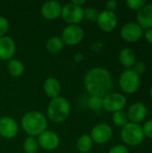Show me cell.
<instances>
[{"instance_id": "1", "label": "cell", "mask_w": 152, "mask_h": 153, "mask_svg": "<svg viewBox=\"0 0 152 153\" xmlns=\"http://www.w3.org/2000/svg\"><path fill=\"white\" fill-rule=\"evenodd\" d=\"M84 87L90 96L104 98L113 89V77L104 67L91 68L85 74Z\"/></svg>"}, {"instance_id": "2", "label": "cell", "mask_w": 152, "mask_h": 153, "mask_svg": "<svg viewBox=\"0 0 152 153\" xmlns=\"http://www.w3.org/2000/svg\"><path fill=\"white\" fill-rule=\"evenodd\" d=\"M22 126L29 136H39L47 127V117L40 112L30 111L22 117Z\"/></svg>"}, {"instance_id": "3", "label": "cell", "mask_w": 152, "mask_h": 153, "mask_svg": "<svg viewBox=\"0 0 152 153\" xmlns=\"http://www.w3.org/2000/svg\"><path fill=\"white\" fill-rule=\"evenodd\" d=\"M71 113V105L67 99L57 97L52 99L47 109V117L53 123H62L66 120Z\"/></svg>"}, {"instance_id": "4", "label": "cell", "mask_w": 152, "mask_h": 153, "mask_svg": "<svg viewBox=\"0 0 152 153\" xmlns=\"http://www.w3.org/2000/svg\"><path fill=\"white\" fill-rule=\"evenodd\" d=\"M120 136L124 143L132 147H137L141 145L145 140L142 126L140 124H134L132 122L127 123L124 127L121 128Z\"/></svg>"}, {"instance_id": "5", "label": "cell", "mask_w": 152, "mask_h": 153, "mask_svg": "<svg viewBox=\"0 0 152 153\" xmlns=\"http://www.w3.org/2000/svg\"><path fill=\"white\" fill-rule=\"evenodd\" d=\"M118 83L123 92L130 95L134 94L141 87V75L133 69H125L119 76Z\"/></svg>"}, {"instance_id": "6", "label": "cell", "mask_w": 152, "mask_h": 153, "mask_svg": "<svg viewBox=\"0 0 152 153\" xmlns=\"http://www.w3.org/2000/svg\"><path fill=\"white\" fill-rule=\"evenodd\" d=\"M61 16L69 25H78L84 19V9L73 3H68L62 6Z\"/></svg>"}, {"instance_id": "7", "label": "cell", "mask_w": 152, "mask_h": 153, "mask_svg": "<svg viewBox=\"0 0 152 153\" xmlns=\"http://www.w3.org/2000/svg\"><path fill=\"white\" fill-rule=\"evenodd\" d=\"M126 104V97L119 92H110L103 98V108L110 113L124 110Z\"/></svg>"}, {"instance_id": "8", "label": "cell", "mask_w": 152, "mask_h": 153, "mask_svg": "<svg viewBox=\"0 0 152 153\" xmlns=\"http://www.w3.org/2000/svg\"><path fill=\"white\" fill-rule=\"evenodd\" d=\"M84 38V30L79 25H68L62 31V40L68 46H75Z\"/></svg>"}, {"instance_id": "9", "label": "cell", "mask_w": 152, "mask_h": 153, "mask_svg": "<svg viewBox=\"0 0 152 153\" xmlns=\"http://www.w3.org/2000/svg\"><path fill=\"white\" fill-rule=\"evenodd\" d=\"M90 136L93 143L97 144H105L112 139L113 129L108 124H99L91 129Z\"/></svg>"}, {"instance_id": "10", "label": "cell", "mask_w": 152, "mask_h": 153, "mask_svg": "<svg viewBox=\"0 0 152 153\" xmlns=\"http://www.w3.org/2000/svg\"><path fill=\"white\" fill-rule=\"evenodd\" d=\"M144 30L137 22H127L125 23L120 30L121 38L129 43H133L139 41L143 37Z\"/></svg>"}, {"instance_id": "11", "label": "cell", "mask_w": 152, "mask_h": 153, "mask_svg": "<svg viewBox=\"0 0 152 153\" xmlns=\"http://www.w3.org/2000/svg\"><path fill=\"white\" fill-rule=\"evenodd\" d=\"M96 22L101 30L109 33L114 31L117 26V16L113 12L104 10L99 13Z\"/></svg>"}, {"instance_id": "12", "label": "cell", "mask_w": 152, "mask_h": 153, "mask_svg": "<svg viewBox=\"0 0 152 153\" xmlns=\"http://www.w3.org/2000/svg\"><path fill=\"white\" fill-rule=\"evenodd\" d=\"M129 122L134 124H140L143 122L148 115V108L142 102H135L132 104L126 112Z\"/></svg>"}, {"instance_id": "13", "label": "cell", "mask_w": 152, "mask_h": 153, "mask_svg": "<svg viewBox=\"0 0 152 153\" xmlns=\"http://www.w3.org/2000/svg\"><path fill=\"white\" fill-rule=\"evenodd\" d=\"M38 143L42 149L46 151H53L59 145L60 139L56 133L49 130L44 131L38 136Z\"/></svg>"}, {"instance_id": "14", "label": "cell", "mask_w": 152, "mask_h": 153, "mask_svg": "<svg viewBox=\"0 0 152 153\" xmlns=\"http://www.w3.org/2000/svg\"><path fill=\"white\" fill-rule=\"evenodd\" d=\"M19 132V126L17 122L9 117H4L0 118V134L5 139L14 138Z\"/></svg>"}, {"instance_id": "15", "label": "cell", "mask_w": 152, "mask_h": 153, "mask_svg": "<svg viewBox=\"0 0 152 153\" xmlns=\"http://www.w3.org/2000/svg\"><path fill=\"white\" fill-rule=\"evenodd\" d=\"M16 52L14 40L8 36L0 38V60L9 61L13 59Z\"/></svg>"}, {"instance_id": "16", "label": "cell", "mask_w": 152, "mask_h": 153, "mask_svg": "<svg viewBox=\"0 0 152 153\" xmlns=\"http://www.w3.org/2000/svg\"><path fill=\"white\" fill-rule=\"evenodd\" d=\"M137 23L144 30L152 29V4L147 3L136 14Z\"/></svg>"}, {"instance_id": "17", "label": "cell", "mask_w": 152, "mask_h": 153, "mask_svg": "<svg viewBox=\"0 0 152 153\" xmlns=\"http://www.w3.org/2000/svg\"><path fill=\"white\" fill-rule=\"evenodd\" d=\"M62 5L56 1H48L42 4L40 8L41 15L47 20H56L61 16Z\"/></svg>"}, {"instance_id": "18", "label": "cell", "mask_w": 152, "mask_h": 153, "mask_svg": "<svg viewBox=\"0 0 152 153\" xmlns=\"http://www.w3.org/2000/svg\"><path fill=\"white\" fill-rule=\"evenodd\" d=\"M118 59L120 64L125 69H133L136 61V55L130 48H124L120 50Z\"/></svg>"}, {"instance_id": "19", "label": "cell", "mask_w": 152, "mask_h": 153, "mask_svg": "<svg viewBox=\"0 0 152 153\" xmlns=\"http://www.w3.org/2000/svg\"><path fill=\"white\" fill-rule=\"evenodd\" d=\"M43 89L47 97L55 99L59 97V94L61 92V84L57 79L54 77H49L44 82Z\"/></svg>"}, {"instance_id": "20", "label": "cell", "mask_w": 152, "mask_h": 153, "mask_svg": "<svg viewBox=\"0 0 152 153\" xmlns=\"http://www.w3.org/2000/svg\"><path fill=\"white\" fill-rule=\"evenodd\" d=\"M7 71L8 74L13 77H19L24 72V65L18 59H11L7 64Z\"/></svg>"}, {"instance_id": "21", "label": "cell", "mask_w": 152, "mask_h": 153, "mask_svg": "<svg viewBox=\"0 0 152 153\" xmlns=\"http://www.w3.org/2000/svg\"><path fill=\"white\" fill-rule=\"evenodd\" d=\"M93 141L89 134H82L79 137L76 143V148L81 153H88L93 146Z\"/></svg>"}, {"instance_id": "22", "label": "cell", "mask_w": 152, "mask_h": 153, "mask_svg": "<svg viewBox=\"0 0 152 153\" xmlns=\"http://www.w3.org/2000/svg\"><path fill=\"white\" fill-rule=\"evenodd\" d=\"M46 48H47V51L49 53L57 54L63 49L64 42H63L61 38H59L57 36H53V37L49 38L47 40Z\"/></svg>"}, {"instance_id": "23", "label": "cell", "mask_w": 152, "mask_h": 153, "mask_svg": "<svg viewBox=\"0 0 152 153\" xmlns=\"http://www.w3.org/2000/svg\"><path fill=\"white\" fill-rule=\"evenodd\" d=\"M112 122L117 127H120V128L124 127L127 123H129V119H128L126 112L122 110V111H117V112L113 113Z\"/></svg>"}, {"instance_id": "24", "label": "cell", "mask_w": 152, "mask_h": 153, "mask_svg": "<svg viewBox=\"0 0 152 153\" xmlns=\"http://www.w3.org/2000/svg\"><path fill=\"white\" fill-rule=\"evenodd\" d=\"M22 147L25 153H37L39 150V143L34 137L28 136L24 140Z\"/></svg>"}, {"instance_id": "25", "label": "cell", "mask_w": 152, "mask_h": 153, "mask_svg": "<svg viewBox=\"0 0 152 153\" xmlns=\"http://www.w3.org/2000/svg\"><path fill=\"white\" fill-rule=\"evenodd\" d=\"M88 107L94 111L103 108V98L98 96H90L88 100Z\"/></svg>"}, {"instance_id": "26", "label": "cell", "mask_w": 152, "mask_h": 153, "mask_svg": "<svg viewBox=\"0 0 152 153\" xmlns=\"http://www.w3.org/2000/svg\"><path fill=\"white\" fill-rule=\"evenodd\" d=\"M125 4L129 9L138 12L147 4V2L145 0H127Z\"/></svg>"}, {"instance_id": "27", "label": "cell", "mask_w": 152, "mask_h": 153, "mask_svg": "<svg viewBox=\"0 0 152 153\" xmlns=\"http://www.w3.org/2000/svg\"><path fill=\"white\" fill-rule=\"evenodd\" d=\"M99 15V12L94 7H87L84 9V19L89 22H95L97 21Z\"/></svg>"}, {"instance_id": "28", "label": "cell", "mask_w": 152, "mask_h": 153, "mask_svg": "<svg viewBox=\"0 0 152 153\" xmlns=\"http://www.w3.org/2000/svg\"><path fill=\"white\" fill-rule=\"evenodd\" d=\"M8 30H9L8 20L4 16H0V38L4 37L5 34L8 32Z\"/></svg>"}, {"instance_id": "29", "label": "cell", "mask_w": 152, "mask_h": 153, "mask_svg": "<svg viewBox=\"0 0 152 153\" xmlns=\"http://www.w3.org/2000/svg\"><path fill=\"white\" fill-rule=\"evenodd\" d=\"M142 131L144 134L145 138H149V139H152V118L147 120L143 126H142Z\"/></svg>"}, {"instance_id": "30", "label": "cell", "mask_w": 152, "mask_h": 153, "mask_svg": "<svg viewBox=\"0 0 152 153\" xmlns=\"http://www.w3.org/2000/svg\"><path fill=\"white\" fill-rule=\"evenodd\" d=\"M146 69H147L146 64L144 62H142V61L136 62L135 65H134V66L133 67V70L136 74H138L139 75H142V74H144L145 71H146Z\"/></svg>"}, {"instance_id": "31", "label": "cell", "mask_w": 152, "mask_h": 153, "mask_svg": "<svg viewBox=\"0 0 152 153\" xmlns=\"http://www.w3.org/2000/svg\"><path fill=\"white\" fill-rule=\"evenodd\" d=\"M108 153H129V150L126 147V145L124 144H119L112 147Z\"/></svg>"}, {"instance_id": "32", "label": "cell", "mask_w": 152, "mask_h": 153, "mask_svg": "<svg viewBox=\"0 0 152 153\" xmlns=\"http://www.w3.org/2000/svg\"><path fill=\"white\" fill-rule=\"evenodd\" d=\"M106 5H107V10L109 11V12H113L115 13V11L116 10L117 8V2L115 1V0H110V1H108L106 3Z\"/></svg>"}, {"instance_id": "33", "label": "cell", "mask_w": 152, "mask_h": 153, "mask_svg": "<svg viewBox=\"0 0 152 153\" xmlns=\"http://www.w3.org/2000/svg\"><path fill=\"white\" fill-rule=\"evenodd\" d=\"M143 37L145 38L146 41L152 45V29H150V30H146L143 33Z\"/></svg>"}, {"instance_id": "34", "label": "cell", "mask_w": 152, "mask_h": 153, "mask_svg": "<svg viewBox=\"0 0 152 153\" xmlns=\"http://www.w3.org/2000/svg\"><path fill=\"white\" fill-rule=\"evenodd\" d=\"M84 58V56L82 53H76L74 56H73V60L76 62V63H80L83 60Z\"/></svg>"}, {"instance_id": "35", "label": "cell", "mask_w": 152, "mask_h": 153, "mask_svg": "<svg viewBox=\"0 0 152 153\" xmlns=\"http://www.w3.org/2000/svg\"><path fill=\"white\" fill-rule=\"evenodd\" d=\"M72 3H73V4L77 5V6H82V4H84L86 3V1H85V0H73Z\"/></svg>"}, {"instance_id": "36", "label": "cell", "mask_w": 152, "mask_h": 153, "mask_svg": "<svg viewBox=\"0 0 152 153\" xmlns=\"http://www.w3.org/2000/svg\"><path fill=\"white\" fill-rule=\"evenodd\" d=\"M150 96H151V98L152 100V85L151 86V89H150Z\"/></svg>"}, {"instance_id": "37", "label": "cell", "mask_w": 152, "mask_h": 153, "mask_svg": "<svg viewBox=\"0 0 152 153\" xmlns=\"http://www.w3.org/2000/svg\"><path fill=\"white\" fill-rule=\"evenodd\" d=\"M151 116H152V108H151Z\"/></svg>"}]
</instances>
